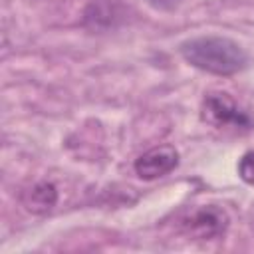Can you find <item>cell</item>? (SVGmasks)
Segmentation results:
<instances>
[{
  "mask_svg": "<svg viewBox=\"0 0 254 254\" xmlns=\"http://www.w3.org/2000/svg\"><path fill=\"white\" fill-rule=\"evenodd\" d=\"M179 165V153L171 145H159L143 153L135 161V173L143 181H153L169 175Z\"/></svg>",
  "mask_w": 254,
  "mask_h": 254,
  "instance_id": "4",
  "label": "cell"
},
{
  "mask_svg": "<svg viewBox=\"0 0 254 254\" xmlns=\"http://www.w3.org/2000/svg\"><path fill=\"white\" fill-rule=\"evenodd\" d=\"M115 10L111 2H91L85 10V24H91L93 28L97 26H113L115 22Z\"/></svg>",
  "mask_w": 254,
  "mask_h": 254,
  "instance_id": "6",
  "label": "cell"
},
{
  "mask_svg": "<svg viewBox=\"0 0 254 254\" xmlns=\"http://www.w3.org/2000/svg\"><path fill=\"white\" fill-rule=\"evenodd\" d=\"M238 175L244 183L254 185V151H248L238 161Z\"/></svg>",
  "mask_w": 254,
  "mask_h": 254,
  "instance_id": "7",
  "label": "cell"
},
{
  "mask_svg": "<svg viewBox=\"0 0 254 254\" xmlns=\"http://www.w3.org/2000/svg\"><path fill=\"white\" fill-rule=\"evenodd\" d=\"M200 117L204 123L216 129L248 131L252 129V117L240 109V105L226 91H210L204 95L200 105Z\"/></svg>",
  "mask_w": 254,
  "mask_h": 254,
  "instance_id": "2",
  "label": "cell"
},
{
  "mask_svg": "<svg viewBox=\"0 0 254 254\" xmlns=\"http://www.w3.org/2000/svg\"><path fill=\"white\" fill-rule=\"evenodd\" d=\"M149 2H151V6H155L159 10H171L177 6V0H149Z\"/></svg>",
  "mask_w": 254,
  "mask_h": 254,
  "instance_id": "8",
  "label": "cell"
},
{
  "mask_svg": "<svg viewBox=\"0 0 254 254\" xmlns=\"http://www.w3.org/2000/svg\"><path fill=\"white\" fill-rule=\"evenodd\" d=\"M22 202L24 206L34 212V214H46L50 212L56 202H58V190L52 183L48 181H42V183H36L34 187H30L24 196H22Z\"/></svg>",
  "mask_w": 254,
  "mask_h": 254,
  "instance_id": "5",
  "label": "cell"
},
{
  "mask_svg": "<svg viewBox=\"0 0 254 254\" xmlns=\"http://www.w3.org/2000/svg\"><path fill=\"white\" fill-rule=\"evenodd\" d=\"M228 216L218 206H200L183 218V230L198 240H212L226 232Z\"/></svg>",
  "mask_w": 254,
  "mask_h": 254,
  "instance_id": "3",
  "label": "cell"
},
{
  "mask_svg": "<svg viewBox=\"0 0 254 254\" xmlns=\"http://www.w3.org/2000/svg\"><path fill=\"white\" fill-rule=\"evenodd\" d=\"M181 56L192 67L214 73L232 75L248 65L246 52L230 38L224 36H198L181 44Z\"/></svg>",
  "mask_w": 254,
  "mask_h": 254,
  "instance_id": "1",
  "label": "cell"
}]
</instances>
